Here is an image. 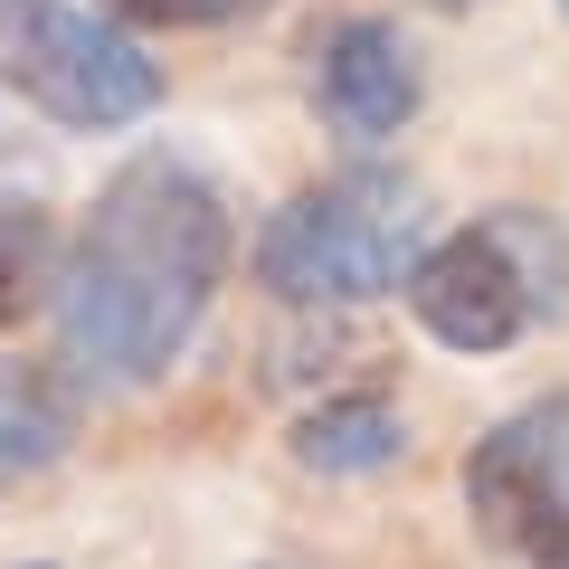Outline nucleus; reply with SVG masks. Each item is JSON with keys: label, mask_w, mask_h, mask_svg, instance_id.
Returning a JSON list of instances; mask_svg holds the SVG:
<instances>
[{"label": "nucleus", "mask_w": 569, "mask_h": 569, "mask_svg": "<svg viewBox=\"0 0 569 569\" xmlns=\"http://www.w3.org/2000/svg\"><path fill=\"white\" fill-rule=\"evenodd\" d=\"M238 257L228 190L181 152H133L96 209L77 219V247L48 276L58 305V361L96 389H142L190 351Z\"/></svg>", "instance_id": "obj_1"}, {"label": "nucleus", "mask_w": 569, "mask_h": 569, "mask_svg": "<svg viewBox=\"0 0 569 569\" xmlns=\"http://www.w3.org/2000/svg\"><path fill=\"white\" fill-rule=\"evenodd\" d=\"M427 247V190L408 171H332L305 181L257 228V284L276 305H370L399 295Z\"/></svg>", "instance_id": "obj_2"}, {"label": "nucleus", "mask_w": 569, "mask_h": 569, "mask_svg": "<svg viewBox=\"0 0 569 569\" xmlns=\"http://www.w3.org/2000/svg\"><path fill=\"white\" fill-rule=\"evenodd\" d=\"M399 295L447 351H512L569 313V238L531 209H493L456 238H427Z\"/></svg>", "instance_id": "obj_3"}, {"label": "nucleus", "mask_w": 569, "mask_h": 569, "mask_svg": "<svg viewBox=\"0 0 569 569\" xmlns=\"http://www.w3.org/2000/svg\"><path fill=\"white\" fill-rule=\"evenodd\" d=\"M0 86L58 133H123L162 104V67L142 58V39L77 0H0Z\"/></svg>", "instance_id": "obj_4"}, {"label": "nucleus", "mask_w": 569, "mask_h": 569, "mask_svg": "<svg viewBox=\"0 0 569 569\" xmlns=\"http://www.w3.org/2000/svg\"><path fill=\"white\" fill-rule=\"evenodd\" d=\"M466 512L503 569H569V408L531 399L466 456Z\"/></svg>", "instance_id": "obj_5"}, {"label": "nucleus", "mask_w": 569, "mask_h": 569, "mask_svg": "<svg viewBox=\"0 0 569 569\" xmlns=\"http://www.w3.org/2000/svg\"><path fill=\"white\" fill-rule=\"evenodd\" d=\"M313 104L351 142L408 133V114L427 104V77H418V48L399 39V20H370V10L361 20H332L313 39Z\"/></svg>", "instance_id": "obj_6"}, {"label": "nucleus", "mask_w": 569, "mask_h": 569, "mask_svg": "<svg viewBox=\"0 0 569 569\" xmlns=\"http://www.w3.org/2000/svg\"><path fill=\"white\" fill-rule=\"evenodd\" d=\"M67 447H77V389H67L58 370L0 361V493L58 475Z\"/></svg>", "instance_id": "obj_7"}, {"label": "nucleus", "mask_w": 569, "mask_h": 569, "mask_svg": "<svg viewBox=\"0 0 569 569\" xmlns=\"http://www.w3.org/2000/svg\"><path fill=\"white\" fill-rule=\"evenodd\" d=\"M284 447H295V466H305V475H380V466H399V456H408V418L380 399V389H342V399L305 408Z\"/></svg>", "instance_id": "obj_8"}, {"label": "nucleus", "mask_w": 569, "mask_h": 569, "mask_svg": "<svg viewBox=\"0 0 569 569\" xmlns=\"http://www.w3.org/2000/svg\"><path fill=\"white\" fill-rule=\"evenodd\" d=\"M48 276H58V257H48V219H39L29 200L0 209V332L48 295Z\"/></svg>", "instance_id": "obj_9"}, {"label": "nucleus", "mask_w": 569, "mask_h": 569, "mask_svg": "<svg viewBox=\"0 0 569 569\" xmlns=\"http://www.w3.org/2000/svg\"><path fill=\"white\" fill-rule=\"evenodd\" d=\"M96 10L123 29H238V20H257L266 0H96Z\"/></svg>", "instance_id": "obj_10"}, {"label": "nucleus", "mask_w": 569, "mask_h": 569, "mask_svg": "<svg viewBox=\"0 0 569 569\" xmlns=\"http://www.w3.org/2000/svg\"><path fill=\"white\" fill-rule=\"evenodd\" d=\"M427 10H485V0H427Z\"/></svg>", "instance_id": "obj_11"}, {"label": "nucleus", "mask_w": 569, "mask_h": 569, "mask_svg": "<svg viewBox=\"0 0 569 569\" xmlns=\"http://www.w3.org/2000/svg\"><path fill=\"white\" fill-rule=\"evenodd\" d=\"M560 10H569V0H560Z\"/></svg>", "instance_id": "obj_12"}]
</instances>
